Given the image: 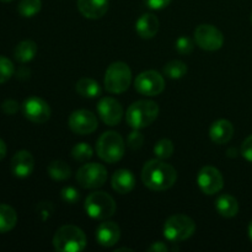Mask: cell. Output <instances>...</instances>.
I'll use <instances>...</instances> for the list:
<instances>
[{"label":"cell","instance_id":"obj_1","mask_svg":"<svg viewBox=\"0 0 252 252\" xmlns=\"http://www.w3.org/2000/svg\"><path fill=\"white\" fill-rule=\"evenodd\" d=\"M177 180V172L174 166L164 160L153 159L145 162L142 170V181L152 191H166L171 189Z\"/></svg>","mask_w":252,"mask_h":252},{"label":"cell","instance_id":"obj_2","mask_svg":"<svg viewBox=\"0 0 252 252\" xmlns=\"http://www.w3.org/2000/svg\"><path fill=\"white\" fill-rule=\"evenodd\" d=\"M86 245L85 233L75 225H63L54 234L53 246L58 252H80Z\"/></svg>","mask_w":252,"mask_h":252},{"label":"cell","instance_id":"obj_3","mask_svg":"<svg viewBox=\"0 0 252 252\" xmlns=\"http://www.w3.org/2000/svg\"><path fill=\"white\" fill-rule=\"evenodd\" d=\"M159 116V106L150 100H139L128 107L126 121L133 129H143L154 122Z\"/></svg>","mask_w":252,"mask_h":252},{"label":"cell","instance_id":"obj_4","mask_svg":"<svg viewBox=\"0 0 252 252\" xmlns=\"http://www.w3.org/2000/svg\"><path fill=\"white\" fill-rule=\"evenodd\" d=\"M96 150L101 160L108 164L120 161L125 155L126 144L122 135L115 130H108L100 135L96 143Z\"/></svg>","mask_w":252,"mask_h":252},{"label":"cell","instance_id":"obj_5","mask_svg":"<svg viewBox=\"0 0 252 252\" xmlns=\"http://www.w3.org/2000/svg\"><path fill=\"white\" fill-rule=\"evenodd\" d=\"M196 231L193 219L185 214H175L166 219L164 224V236L171 243H180L191 238Z\"/></svg>","mask_w":252,"mask_h":252},{"label":"cell","instance_id":"obj_6","mask_svg":"<svg viewBox=\"0 0 252 252\" xmlns=\"http://www.w3.org/2000/svg\"><path fill=\"white\" fill-rule=\"evenodd\" d=\"M85 212L90 218L106 220L116 213V202L106 192H93L85 199Z\"/></svg>","mask_w":252,"mask_h":252},{"label":"cell","instance_id":"obj_7","mask_svg":"<svg viewBox=\"0 0 252 252\" xmlns=\"http://www.w3.org/2000/svg\"><path fill=\"white\" fill-rule=\"evenodd\" d=\"M132 81V70L123 62H115L107 68L103 79L105 89L111 94H122L128 90Z\"/></svg>","mask_w":252,"mask_h":252},{"label":"cell","instance_id":"obj_8","mask_svg":"<svg viewBox=\"0 0 252 252\" xmlns=\"http://www.w3.org/2000/svg\"><path fill=\"white\" fill-rule=\"evenodd\" d=\"M107 180V170L97 162H89L83 165L76 172V181L83 189H98L105 185Z\"/></svg>","mask_w":252,"mask_h":252},{"label":"cell","instance_id":"obj_9","mask_svg":"<svg viewBox=\"0 0 252 252\" xmlns=\"http://www.w3.org/2000/svg\"><path fill=\"white\" fill-rule=\"evenodd\" d=\"M194 41L199 48L208 52L218 51L224 44V36L219 29L213 25H199L194 30Z\"/></svg>","mask_w":252,"mask_h":252},{"label":"cell","instance_id":"obj_10","mask_svg":"<svg viewBox=\"0 0 252 252\" xmlns=\"http://www.w3.org/2000/svg\"><path fill=\"white\" fill-rule=\"evenodd\" d=\"M134 88L140 95L157 96L164 91L165 80L160 73L147 70L140 73L134 81Z\"/></svg>","mask_w":252,"mask_h":252},{"label":"cell","instance_id":"obj_11","mask_svg":"<svg viewBox=\"0 0 252 252\" xmlns=\"http://www.w3.org/2000/svg\"><path fill=\"white\" fill-rule=\"evenodd\" d=\"M197 184L204 194H216L224 187V177L221 172L214 166H204L197 176Z\"/></svg>","mask_w":252,"mask_h":252},{"label":"cell","instance_id":"obj_12","mask_svg":"<svg viewBox=\"0 0 252 252\" xmlns=\"http://www.w3.org/2000/svg\"><path fill=\"white\" fill-rule=\"evenodd\" d=\"M68 126L71 132L79 135H88L97 129V118L91 111L76 110L69 116Z\"/></svg>","mask_w":252,"mask_h":252},{"label":"cell","instance_id":"obj_13","mask_svg":"<svg viewBox=\"0 0 252 252\" xmlns=\"http://www.w3.org/2000/svg\"><path fill=\"white\" fill-rule=\"evenodd\" d=\"M22 111H24L25 117L31 122L42 125L46 123L51 117V107L48 103L41 97L32 96L29 97L22 105Z\"/></svg>","mask_w":252,"mask_h":252},{"label":"cell","instance_id":"obj_14","mask_svg":"<svg viewBox=\"0 0 252 252\" xmlns=\"http://www.w3.org/2000/svg\"><path fill=\"white\" fill-rule=\"evenodd\" d=\"M97 113L105 125L117 126L123 117V107L116 98L102 97L97 103Z\"/></svg>","mask_w":252,"mask_h":252},{"label":"cell","instance_id":"obj_15","mask_svg":"<svg viewBox=\"0 0 252 252\" xmlns=\"http://www.w3.org/2000/svg\"><path fill=\"white\" fill-rule=\"evenodd\" d=\"M34 169V159L27 150H20L11 159V172L16 177L25 179L32 174Z\"/></svg>","mask_w":252,"mask_h":252},{"label":"cell","instance_id":"obj_16","mask_svg":"<svg viewBox=\"0 0 252 252\" xmlns=\"http://www.w3.org/2000/svg\"><path fill=\"white\" fill-rule=\"evenodd\" d=\"M120 239L121 229L115 221H103L96 230V240L103 248H112Z\"/></svg>","mask_w":252,"mask_h":252},{"label":"cell","instance_id":"obj_17","mask_svg":"<svg viewBox=\"0 0 252 252\" xmlns=\"http://www.w3.org/2000/svg\"><path fill=\"white\" fill-rule=\"evenodd\" d=\"M78 9L86 19H100L107 12L108 0H78Z\"/></svg>","mask_w":252,"mask_h":252},{"label":"cell","instance_id":"obj_18","mask_svg":"<svg viewBox=\"0 0 252 252\" xmlns=\"http://www.w3.org/2000/svg\"><path fill=\"white\" fill-rule=\"evenodd\" d=\"M112 189L120 194H127L133 191L135 186V177L130 170L120 169L112 175L111 179Z\"/></svg>","mask_w":252,"mask_h":252},{"label":"cell","instance_id":"obj_19","mask_svg":"<svg viewBox=\"0 0 252 252\" xmlns=\"http://www.w3.org/2000/svg\"><path fill=\"white\" fill-rule=\"evenodd\" d=\"M234 135V127L228 120H218L212 125L209 129V137L216 144H226Z\"/></svg>","mask_w":252,"mask_h":252},{"label":"cell","instance_id":"obj_20","mask_svg":"<svg viewBox=\"0 0 252 252\" xmlns=\"http://www.w3.org/2000/svg\"><path fill=\"white\" fill-rule=\"evenodd\" d=\"M135 31L142 38L150 39L159 31V20L154 14H143L135 24Z\"/></svg>","mask_w":252,"mask_h":252},{"label":"cell","instance_id":"obj_21","mask_svg":"<svg viewBox=\"0 0 252 252\" xmlns=\"http://www.w3.org/2000/svg\"><path fill=\"white\" fill-rule=\"evenodd\" d=\"M216 209L224 218H233L239 212V203L235 197L230 194H221L216 202Z\"/></svg>","mask_w":252,"mask_h":252},{"label":"cell","instance_id":"obj_22","mask_svg":"<svg viewBox=\"0 0 252 252\" xmlns=\"http://www.w3.org/2000/svg\"><path fill=\"white\" fill-rule=\"evenodd\" d=\"M16 211L9 204H0V234L11 231L16 226Z\"/></svg>","mask_w":252,"mask_h":252},{"label":"cell","instance_id":"obj_23","mask_svg":"<svg viewBox=\"0 0 252 252\" xmlns=\"http://www.w3.org/2000/svg\"><path fill=\"white\" fill-rule=\"evenodd\" d=\"M37 53V44L31 39L22 41L15 47L14 56L15 59L20 63H29L36 57Z\"/></svg>","mask_w":252,"mask_h":252},{"label":"cell","instance_id":"obj_24","mask_svg":"<svg viewBox=\"0 0 252 252\" xmlns=\"http://www.w3.org/2000/svg\"><path fill=\"white\" fill-rule=\"evenodd\" d=\"M76 93L86 98H95L101 95V86L91 78H83L76 83Z\"/></svg>","mask_w":252,"mask_h":252},{"label":"cell","instance_id":"obj_25","mask_svg":"<svg viewBox=\"0 0 252 252\" xmlns=\"http://www.w3.org/2000/svg\"><path fill=\"white\" fill-rule=\"evenodd\" d=\"M48 175L56 181H65L71 176V169L66 162L62 160H54L47 167Z\"/></svg>","mask_w":252,"mask_h":252},{"label":"cell","instance_id":"obj_26","mask_svg":"<svg viewBox=\"0 0 252 252\" xmlns=\"http://www.w3.org/2000/svg\"><path fill=\"white\" fill-rule=\"evenodd\" d=\"M187 65L181 61H171L164 66V74L170 79H181L186 75Z\"/></svg>","mask_w":252,"mask_h":252},{"label":"cell","instance_id":"obj_27","mask_svg":"<svg viewBox=\"0 0 252 252\" xmlns=\"http://www.w3.org/2000/svg\"><path fill=\"white\" fill-rule=\"evenodd\" d=\"M42 1L41 0H21L19 2V14L24 17H33L34 15L41 11Z\"/></svg>","mask_w":252,"mask_h":252},{"label":"cell","instance_id":"obj_28","mask_svg":"<svg viewBox=\"0 0 252 252\" xmlns=\"http://www.w3.org/2000/svg\"><path fill=\"white\" fill-rule=\"evenodd\" d=\"M94 155V150L88 143H78L71 149V157L74 160L80 162H85L90 160Z\"/></svg>","mask_w":252,"mask_h":252},{"label":"cell","instance_id":"obj_29","mask_svg":"<svg viewBox=\"0 0 252 252\" xmlns=\"http://www.w3.org/2000/svg\"><path fill=\"white\" fill-rule=\"evenodd\" d=\"M154 154L158 159L166 160L174 154V143L170 139H161L155 144Z\"/></svg>","mask_w":252,"mask_h":252},{"label":"cell","instance_id":"obj_30","mask_svg":"<svg viewBox=\"0 0 252 252\" xmlns=\"http://www.w3.org/2000/svg\"><path fill=\"white\" fill-rule=\"evenodd\" d=\"M15 68L12 62L4 56H0V84H4L14 75Z\"/></svg>","mask_w":252,"mask_h":252},{"label":"cell","instance_id":"obj_31","mask_svg":"<svg viewBox=\"0 0 252 252\" xmlns=\"http://www.w3.org/2000/svg\"><path fill=\"white\" fill-rule=\"evenodd\" d=\"M175 47H176L177 52L182 56H189L193 52L194 49V42L192 41L189 37L187 36H181L177 38L176 43H175Z\"/></svg>","mask_w":252,"mask_h":252},{"label":"cell","instance_id":"obj_32","mask_svg":"<svg viewBox=\"0 0 252 252\" xmlns=\"http://www.w3.org/2000/svg\"><path fill=\"white\" fill-rule=\"evenodd\" d=\"M144 143V135L139 132V129H134L129 133L127 138V145L132 150H139Z\"/></svg>","mask_w":252,"mask_h":252},{"label":"cell","instance_id":"obj_33","mask_svg":"<svg viewBox=\"0 0 252 252\" xmlns=\"http://www.w3.org/2000/svg\"><path fill=\"white\" fill-rule=\"evenodd\" d=\"M61 196H62V199L68 204H75L76 202H79V199H80L79 191L71 186L64 187L61 192Z\"/></svg>","mask_w":252,"mask_h":252},{"label":"cell","instance_id":"obj_34","mask_svg":"<svg viewBox=\"0 0 252 252\" xmlns=\"http://www.w3.org/2000/svg\"><path fill=\"white\" fill-rule=\"evenodd\" d=\"M37 211H38L39 217H41L42 220H47L48 218H51V216L54 212V207L51 202H42L37 207Z\"/></svg>","mask_w":252,"mask_h":252},{"label":"cell","instance_id":"obj_35","mask_svg":"<svg viewBox=\"0 0 252 252\" xmlns=\"http://www.w3.org/2000/svg\"><path fill=\"white\" fill-rule=\"evenodd\" d=\"M19 108H20L19 102L15 100H6L1 103V111L9 116L15 115V113L19 112Z\"/></svg>","mask_w":252,"mask_h":252},{"label":"cell","instance_id":"obj_36","mask_svg":"<svg viewBox=\"0 0 252 252\" xmlns=\"http://www.w3.org/2000/svg\"><path fill=\"white\" fill-rule=\"evenodd\" d=\"M241 155L248 161L252 162V134L244 140L243 145H241Z\"/></svg>","mask_w":252,"mask_h":252},{"label":"cell","instance_id":"obj_37","mask_svg":"<svg viewBox=\"0 0 252 252\" xmlns=\"http://www.w3.org/2000/svg\"><path fill=\"white\" fill-rule=\"evenodd\" d=\"M145 4L153 10H161L171 2V0H144Z\"/></svg>","mask_w":252,"mask_h":252},{"label":"cell","instance_id":"obj_38","mask_svg":"<svg viewBox=\"0 0 252 252\" xmlns=\"http://www.w3.org/2000/svg\"><path fill=\"white\" fill-rule=\"evenodd\" d=\"M169 250V248L166 246V244L161 243V241H157V243H153L152 245L148 248L149 252H166Z\"/></svg>","mask_w":252,"mask_h":252},{"label":"cell","instance_id":"obj_39","mask_svg":"<svg viewBox=\"0 0 252 252\" xmlns=\"http://www.w3.org/2000/svg\"><path fill=\"white\" fill-rule=\"evenodd\" d=\"M6 144H5V142L2 139H0V160L4 159L5 157H6Z\"/></svg>","mask_w":252,"mask_h":252},{"label":"cell","instance_id":"obj_40","mask_svg":"<svg viewBox=\"0 0 252 252\" xmlns=\"http://www.w3.org/2000/svg\"><path fill=\"white\" fill-rule=\"evenodd\" d=\"M249 238H250L252 243V220L250 221V224H249Z\"/></svg>","mask_w":252,"mask_h":252},{"label":"cell","instance_id":"obj_41","mask_svg":"<svg viewBox=\"0 0 252 252\" xmlns=\"http://www.w3.org/2000/svg\"><path fill=\"white\" fill-rule=\"evenodd\" d=\"M121 251H129L132 252V249H128V248H121V249H117L116 252H121Z\"/></svg>","mask_w":252,"mask_h":252},{"label":"cell","instance_id":"obj_42","mask_svg":"<svg viewBox=\"0 0 252 252\" xmlns=\"http://www.w3.org/2000/svg\"><path fill=\"white\" fill-rule=\"evenodd\" d=\"M0 1H2V2H10V1H12V0H0Z\"/></svg>","mask_w":252,"mask_h":252},{"label":"cell","instance_id":"obj_43","mask_svg":"<svg viewBox=\"0 0 252 252\" xmlns=\"http://www.w3.org/2000/svg\"><path fill=\"white\" fill-rule=\"evenodd\" d=\"M251 22H252V15H251Z\"/></svg>","mask_w":252,"mask_h":252}]
</instances>
